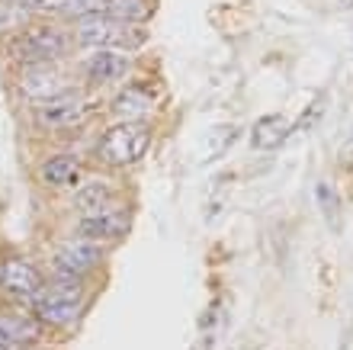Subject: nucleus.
<instances>
[{"label":"nucleus","instance_id":"15","mask_svg":"<svg viewBox=\"0 0 353 350\" xmlns=\"http://www.w3.org/2000/svg\"><path fill=\"white\" fill-rule=\"evenodd\" d=\"M77 157L74 155H58V157H48L42 164V180L52 186H68L71 180L77 177Z\"/></svg>","mask_w":353,"mask_h":350},{"label":"nucleus","instance_id":"17","mask_svg":"<svg viewBox=\"0 0 353 350\" xmlns=\"http://www.w3.org/2000/svg\"><path fill=\"white\" fill-rule=\"evenodd\" d=\"M106 10L119 23H141V19H148L151 3L148 0H106Z\"/></svg>","mask_w":353,"mask_h":350},{"label":"nucleus","instance_id":"9","mask_svg":"<svg viewBox=\"0 0 353 350\" xmlns=\"http://www.w3.org/2000/svg\"><path fill=\"white\" fill-rule=\"evenodd\" d=\"M19 87H23V93H29V97H36V100H55V97H61L65 90V84H61V74L52 71L48 65L42 68H32V71L19 81Z\"/></svg>","mask_w":353,"mask_h":350},{"label":"nucleus","instance_id":"2","mask_svg":"<svg viewBox=\"0 0 353 350\" xmlns=\"http://www.w3.org/2000/svg\"><path fill=\"white\" fill-rule=\"evenodd\" d=\"M32 309H36L39 322L71 324L77 318V312H81V286H77L74 280L42 286V293L32 299Z\"/></svg>","mask_w":353,"mask_h":350},{"label":"nucleus","instance_id":"5","mask_svg":"<svg viewBox=\"0 0 353 350\" xmlns=\"http://www.w3.org/2000/svg\"><path fill=\"white\" fill-rule=\"evenodd\" d=\"M100 257H103V248L97 244V241L71 238L55 251V267L74 280V277H81V273H87V270L97 267Z\"/></svg>","mask_w":353,"mask_h":350},{"label":"nucleus","instance_id":"4","mask_svg":"<svg viewBox=\"0 0 353 350\" xmlns=\"http://www.w3.org/2000/svg\"><path fill=\"white\" fill-rule=\"evenodd\" d=\"M68 48V39L55 26H32L13 42V55L19 61H32V65H48Z\"/></svg>","mask_w":353,"mask_h":350},{"label":"nucleus","instance_id":"22","mask_svg":"<svg viewBox=\"0 0 353 350\" xmlns=\"http://www.w3.org/2000/svg\"><path fill=\"white\" fill-rule=\"evenodd\" d=\"M347 155H353V139H350V148H347Z\"/></svg>","mask_w":353,"mask_h":350},{"label":"nucleus","instance_id":"12","mask_svg":"<svg viewBox=\"0 0 353 350\" xmlns=\"http://www.w3.org/2000/svg\"><path fill=\"white\" fill-rule=\"evenodd\" d=\"M286 135H289V122L283 119V116H263V119L254 122L251 145L261 148V151H270V148H276Z\"/></svg>","mask_w":353,"mask_h":350},{"label":"nucleus","instance_id":"14","mask_svg":"<svg viewBox=\"0 0 353 350\" xmlns=\"http://www.w3.org/2000/svg\"><path fill=\"white\" fill-rule=\"evenodd\" d=\"M32 10H61V13H74V17H90L106 7V0H19Z\"/></svg>","mask_w":353,"mask_h":350},{"label":"nucleus","instance_id":"16","mask_svg":"<svg viewBox=\"0 0 353 350\" xmlns=\"http://www.w3.org/2000/svg\"><path fill=\"white\" fill-rule=\"evenodd\" d=\"M77 206L87 212V215H93V212H100V209H106L110 206V200H112V190H110V184L106 180H90L87 186H81L77 190Z\"/></svg>","mask_w":353,"mask_h":350},{"label":"nucleus","instance_id":"11","mask_svg":"<svg viewBox=\"0 0 353 350\" xmlns=\"http://www.w3.org/2000/svg\"><path fill=\"white\" fill-rule=\"evenodd\" d=\"M112 110L119 113V116H125V122L139 119V116H145V113L154 110V97H151L145 87H125V90L116 97Z\"/></svg>","mask_w":353,"mask_h":350},{"label":"nucleus","instance_id":"19","mask_svg":"<svg viewBox=\"0 0 353 350\" xmlns=\"http://www.w3.org/2000/svg\"><path fill=\"white\" fill-rule=\"evenodd\" d=\"M318 203H321V209H325V219L331 222L334 229H341V203H337V193L327 184L318 186Z\"/></svg>","mask_w":353,"mask_h":350},{"label":"nucleus","instance_id":"13","mask_svg":"<svg viewBox=\"0 0 353 350\" xmlns=\"http://www.w3.org/2000/svg\"><path fill=\"white\" fill-rule=\"evenodd\" d=\"M0 338L26 347L39 338V324L32 318H23V315H0Z\"/></svg>","mask_w":353,"mask_h":350},{"label":"nucleus","instance_id":"8","mask_svg":"<svg viewBox=\"0 0 353 350\" xmlns=\"http://www.w3.org/2000/svg\"><path fill=\"white\" fill-rule=\"evenodd\" d=\"M125 229H129V212L116 209V206H106V209L81 219V238H87V241L119 238Z\"/></svg>","mask_w":353,"mask_h":350},{"label":"nucleus","instance_id":"1","mask_svg":"<svg viewBox=\"0 0 353 350\" xmlns=\"http://www.w3.org/2000/svg\"><path fill=\"white\" fill-rule=\"evenodd\" d=\"M148 142H151V132L141 122H122V126H112L100 139L97 155L106 164H132V161H139L148 151Z\"/></svg>","mask_w":353,"mask_h":350},{"label":"nucleus","instance_id":"3","mask_svg":"<svg viewBox=\"0 0 353 350\" xmlns=\"http://www.w3.org/2000/svg\"><path fill=\"white\" fill-rule=\"evenodd\" d=\"M77 39H81L84 46L110 52L112 46H125V48L139 46L141 32H132L129 23H119V19L103 17V13H90V17H84L77 23Z\"/></svg>","mask_w":353,"mask_h":350},{"label":"nucleus","instance_id":"6","mask_svg":"<svg viewBox=\"0 0 353 350\" xmlns=\"http://www.w3.org/2000/svg\"><path fill=\"white\" fill-rule=\"evenodd\" d=\"M0 286L13 295H23V299H36L42 293V273H39L32 264L19 257H10L0 264Z\"/></svg>","mask_w":353,"mask_h":350},{"label":"nucleus","instance_id":"20","mask_svg":"<svg viewBox=\"0 0 353 350\" xmlns=\"http://www.w3.org/2000/svg\"><path fill=\"white\" fill-rule=\"evenodd\" d=\"M19 19H23V7H17V3H0V29L13 26Z\"/></svg>","mask_w":353,"mask_h":350},{"label":"nucleus","instance_id":"10","mask_svg":"<svg viewBox=\"0 0 353 350\" xmlns=\"http://www.w3.org/2000/svg\"><path fill=\"white\" fill-rule=\"evenodd\" d=\"M125 68H129V61L122 55H116V52H97V55H90V61H87V74H90V81H97V84L119 81L122 74H125Z\"/></svg>","mask_w":353,"mask_h":350},{"label":"nucleus","instance_id":"7","mask_svg":"<svg viewBox=\"0 0 353 350\" xmlns=\"http://www.w3.org/2000/svg\"><path fill=\"white\" fill-rule=\"evenodd\" d=\"M84 113H87V106L77 93H61V97L46 100L39 106V122L48 126V129H68V126L84 119Z\"/></svg>","mask_w":353,"mask_h":350},{"label":"nucleus","instance_id":"21","mask_svg":"<svg viewBox=\"0 0 353 350\" xmlns=\"http://www.w3.org/2000/svg\"><path fill=\"white\" fill-rule=\"evenodd\" d=\"M0 350H23V347H19V344H13V341H3V338H0Z\"/></svg>","mask_w":353,"mask_h":350},{"label":"nucleus","instance_id":"18","mask_svg":"<svg viewBox=\"0 0 353 350\" xmlns=\"http://www.w3.org/2000/svg\"><path fill=\"white\" fill-rule=\"evenodd\" d=\"M234 139H238V129H234V126H222V129H215L212 135H209V142H205V148H203V161H215L225 148H232Z\"/></svg>","mask_w":353,"mask_h":350}]
</instances>
